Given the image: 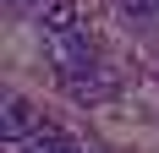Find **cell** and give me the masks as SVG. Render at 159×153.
<instances>
[{"mask_svg": "<svg viewBox=\"0 0 159 153\" xmlns=\"http://www.w3.org/2000/svg\"><path fill=\"white\" fill-rule=\"evenodd\" d=\"M44 33H49V38L77 33V0H49V6H44Z\"/></svg>", "mask_w": 159, "mask_h": 153, "instance_id": "3", "label": "cell"}, {"mask_svg": "<svg viewBox=\"0 0 159 153\" xmlns=\"http://www.w3.org/2000/svg\"><path fill=\"white\" fill-rule=\"evenodd\" d=\"M39 126H44V115H39L28 98H16V93H11V98H6V109H0V137L16 148V142H28Z\"/></svg>", "mask_w": 159, "mask_h": 153, "instance_id": "1", "label": "cell"}, {"mask_svg": "<svg viewBox=\"0 0 159 153\" xmlns=\"http://www.w3.org/2000/svg\"><path fill=\"white\" fill-rule=\"evenodd\" d=\"M66 82V93L77 98V104H104L115 93V76L104 71V66H88V71H77V76H61Z\"/></svg>", "mask_w": 159, "mask_h": 153, "instance_id": "2", "label": "cell"}, {"mask_svg": "<svg viewBox=\"0 0 159 153\" xmlns=\"http://www.w3.org/2000/svg\"><path fill=\"white\" fill-rule=\"evenodd\" d=\"M121 11H126L132 22H154V16H159V0H121Z\"/></svg>", "mask_w": 159, "mask_h": 153, "instance_id": "5", "label": "cell"}, {"mask_svg": "<svg viewBox=\"0 0 159 153\" xmlns=\"http://www.w3.org/2000/svg\"><path fill=\"white\" fill-rule=\"evenodd\" d=\"M66 148H71V137L61 126H39L28 142H16V153H66Z\"/></svg>", "mask_w": 159, "mask_h": 153, "instance_id": "4", "label": "cell"}, {"mask_svg": "<svg viewBox=\"0 0 159 153\" xmlns=\"http://www.w3.org/2000/svg\"><path fill=\"white\" fill-rule=\"evenodd\" d=\"M6 6H16V11H33V6H39V0H6Z\"/></svg>", "mask_w": 159, "mask_h": 153, "instance_id": "6", "label": "cell"}]
</instances>
